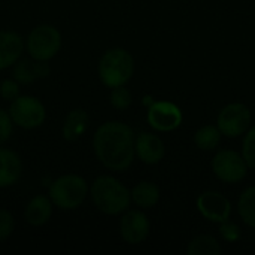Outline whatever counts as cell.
I'll list each match as a JSON object with an SVG mask.
<instances>
[{
	"mask_svg": "<svg viewBox=\"0 0 255 255\" xmlns=\"http://www.w3.org/2000/svg\"><path fill=\"white\" fill-rule=\"evenodd\" d=\"M51 75V67L46 61L34 60V58H19L13 64V78L22 84L28 85L37 79L48 78Z\"/></svg>",
	"mask_w": 255,
	"mask_h": 255,
	"instance_id": "cell-13",
	"label": "cell"
},
{
	"mask_svg": "<svg viewBox=\"0 0 255 255\" xmlns=\"http://www.w3.org/2000/svg\"><path fill=\"white\" fill-rule=\"evenodd\" d=\"M61 42V33L54 25L40 24L28 33L25 48L31 58L48 61L58 54Z\"/></svg>",
	"mask_w": 255,
	"mask_h": 255,
	"instance_id": "cell-5",
	"label": "cell"
},
{
	"mask_svg": "<svg viewBox=\"0 0 255 255\" xmlns=\"http://www.w3.org/2000/svg\"><path fill=\"white\" fill-rule=\"evenodd\" d=\"M238 211L244 223L255 229V187L247 188L238 202Z\"/></svg>",
	"mask_w": 255,
	"mask_h": 255,
	"instance_id": "cell-21",
	"label": "cell"
},
{
	"mask_svg": "<svg viewBox=\"0 0 255 255\" xmlns=\"http://www.w3.org/2000/svg\"><path fill=\"white\" fill-rule=\"evenodd\" d=\"M217 126L223 136H242L251 126V111L244 103H229L220 111Z\"/></svg>",
	"mask_w": 255,
	"mask_h": 255,
	"instance_id": "cell-8",
	"label": "cell"
},
{
	"mask_svg": "<svg viewBox=\"0 0 255 255\" xmlns=\"http://www.w3.org/2000/svg\"><path fill=\"white\" fill-rule=\"evenodd\" d=\"M0 96L3 100L12 102L19 96V82L13 78H6L0 82Z\"/></svg>",
	"mask_w": 255,
	"mask_h": 255,
	"instance_id": "cell-25",
	"label": "cell"
},
{
	"mask_svg": "<svg viewBox=\"0 0 255 255\" xmlns=\"http://www.w3.org/2000/svg\"><path fill=\"white\" fill-rule=\"evenodd\" d=\"M136 136L130 126L121 121L103 123L94 133L93 149L97 160L109 170H127L136 155Z\"/></svg>",
	"mask_w": 255,
	"mask_h": 255,
	"instance_id": "cell-1",
	"label": "cell"
},
{
	"mask_svg": "<svg viewBox=\"0 0 255 255\" xmlns=\"http://www.w3.org/2000/svg\"><path fill=\"white\" fill-rule=\"evenodd\" d=\"M15 229V220L10 211L0 208V242H4L10 238Z\"/></svg>",
	"mask_w": 255,
	"mask_h": 255,
	"instance_id": "cell-24",
	"label": "cell"
},
{
	"mask_svg": "<svg viewBox=\"0 0 255 255\" xmlns=\"http://www.w3.org/2000/svg\"><path fill=\"white\" fill-rule=\"evenodd\" d=\"M13 121L9 115V112H6L4 109L0 108V146L3 143H6L13 131Z\"/></svg>",
	"mask_w": 255,
	"mask_h": 255,
	"instance_id": "cell-26",
	"label": "cell"
},
{
	"mask_svg": "<svg viewBox=\"0 0 255 255\" xmlns=\"http://www.w3.org/2000/svg\"><path fill=\"white\" fill-rule=\"evenodd\" d=\"M52 206H54V203L49 199V196H45V194L34 196L27 203L25 211H24V218H25L27 224H30L33 227L45 226L52 217Z\"/></svg>",
	"mask_w": 255,
	"mask_h": 255,
	"instance_id": "cell-16",
	"label": "cell"
},
{
	"mask_svg": "<svg viewBox=\"0 0 255 255\" xmlns=\"http://www.w3.org/2000/svg\"><path fill=\"white\" fill-rule=\"evenodd\" d=\"M22 176L21 157L9 149L0 148V190L15 185Z\"/></svg>",
	"mask_w": 255,
	"mask_h": 255,
	"instance_id": "cell-14",
	"label": "cell"
},
{
	"mask_svg": "<svg viewBox=\"0 0 255 255\" xmlns=\"http://www.w3.org/2000/svg\"><path fill=\"white\" fill-rule=\"evenodd\" d=\"M24 51V40L22 37L9 30L0 31V70H4L13 66Z\"/></svg>",
	"mask_w": 255,
	"mask_h": 255,
	"instance_id": "cell-15",
	"label": "cell"
},
{
	"mask_svg": "<svg viewBox=\"0 0 255 255\" xmlns=\"http://www.w3.org/2000/svg\"><path fill=\"white\" fill-rule=\"evenodd\" d=\"M134 151H136V157L142 163L149 166L160 163L166 152L163 140L157 134L148 131H142L136 136Z\"/></svg>",
	"mask_w": 255,
	"mask_h": 255,
	"instance_id": "cell-12",
	"label": "cell"
},
{
	"mask_svg": "<svg viewBox=\"0 0 255 255\" xmlns=\"http://www.w3.org/2000/svg\"><path fill=\"white\" fill-rule=\"evenodd\" d=\"M130 194H131V202L142 209L154 208L160 200V188L154 182H148V181H142L136 184L130 191Z\"/></svg>",
	"mask_w": 255,
	"mask_h": 255,
	"instance_id": "cell-18",
	"label": "cell"
},
{
	"mask_svg": "<svg viewBox=\"0 0 255 255\" xmlns=\"http://www.w3.org/2000/svg\"><path fill=\"white\" fill-rule=\"evenodd\" d=\"M88 114L81 109V108H76V109H72L66 118H64V123H63V137L64 140L67 142H75L78 140L88 128Z\"/></svg>",
	"mask_w": 255,
	"mask_h": 255,
	"instance_id": "cell-17",
	"label": "cell"
},
{
	"mask_svg": "<svg viewBox=\"0 0 255 255\" xmlns=\"http://www.w3.org/2000/svg\"><path fill=\"white\" fill-rule=\"evenodd\" d=\"M9 115L15 126L33 130L40 127L46 120V108L45 105L34 96H18L10 102Z\"/></svg>",
	"mask_w": 255,
	"mask_h": 255,
	"instance_id": "cell-6",
	"label": "cell"
},
{
	"mask_svg": "<svg viewBox=\"0 0 255 255\" xmlns=\"http://www.w3.org/2000/svg\"><path fill=\"white\" fill-rule=\"evenodd\" d=\"M149 220L142 211H126L120 221V235L124 242L130 245H139L149 236Z\"/></svg>",
	"mask_w": 255,
	"mask_h": 255,
	"instance_id": "cell-10",
	"label": "cell"
},
{
	"mask_svg": "<svg viewBox=\"0 0 255 255\" xmlns=\"http://www.w3.org/2000/svg\"><path fill=\"white\" fill-rule=\"evenodd\" d=\"M220 253L221 245L211 235H199L187 247L188 255H218Z\"/></svg>",
	"mask_w": 255,
	"mask_h": 255,
	"instance_id": "cell-19",
	"label": "cell"
},
{
	"mask_svg": "<svg viewBox=\"0 0 255 255\" xmlns=\"http://www.w3.org/2000/svg\"><path fill=\"white\" fill-rule=\"evenodd\" d=\"M248 164L244 160L242 154H238L232 149H221L215 154L212 160V170L214 175L227 184L241 182L248 172Z\"/></svg>",
	"mask_w": 255,
	"mask_h": 255,
	"instance_id": "cell-7",
	"label": "cell"
},
{
	"mask_svg": "<svg viewBox=\"0 0 255 255\" xmlns=\"http://www.w3.org/2000/svg\"><path fill=\"white\" fill-rule=\"evenodd\" d=\"M197 209L206 220L220 224L230 218L232 203L221 193L205 191L197 197Z\"/></svg>",
	"mask_w": 255,
	"mask_h": 255,
	"instance_id": "cell-11",
	"label": "cell"
},
{
	"mask_svg": "<svg viewBox=\"0 0 255 255\" xmlns=\"http://www.w3.org/2000/svg\"><path fill=\"white\" fill-rule=\"evenodd\" d=\"M109 100H111V105L115 109L124 111V109H127L131 105L133 97H131V93L126 88V85H120V87L112 88L111 96H109Z\"/></svg>",
	"mask_w": 255,
	"mask_h": 255,
	"instance_id": "cell-22",
	"label": "cell"
},
{
	"mask_svg": "<svg viewBox=\"0 0 255 255\" xmlns=\"http://www.w3.org/2000/svg\"><path fill=\"white\" fill-rule=\"evenodd\" d=\"M97 72L105 87L126 85L134 73V58L124 48L108 49L99 60Z\"/></svg>",
	"mask_w": 255,
	"mask_h": 255,
	"instance_id": "cell-3",
	"label": "cell"
},
{
	"mask_svg": "<svg viewBox=\"0 0 255 255\" xmlns=\"http://www.w3.org/2000/svg\"><path fill=\"white\" fill-rule=\"evenodd\" d=\"M242 155L248 167L255 170V126L251 127L242 143Z\"/></svg>",
	"mask_w": 255,
	"mask_h": 255,
	"instance_id": "cell-23",
	"label": "cell"
},
{
	"mask_svg": "<svg viewBox=\"0 0 255 255\" xmlns=\"http://www.w3.org/2000/svg\"><path fill=\"white\" fill-rule=\"evenodd\" d=\"M90 196L94 206L105 215L124 214L131 203L128 188L117 178L102 175L94 179L90 187Z\"/></svg>",
	"mask_w": 255,
	"mask_h": 255,
	"instance_id": "cell-2",
	"label": "cell"
},
{
	"mask_svg": "<svg viewBox=\"0 0 255 255\" xmlns=\"http://www.w3.org/2000/svg\"><path fill=\"white\" fill-rule=\"evenodd\" d=\"M148 123L157 131H172L181 126L182 112L172 102H154L148 109Z\"/></svg>",
	"mask_w": 255,
	"mask_h": 255,
	"instance_id": "cell-9",
	"label": "cell"
},
{
	"mask_svg": "<svg viewBox=\"0 0 255 255\" xmlns=\"http://www.w3.org/2000/svg\"><path fill=\"white\" fill-rule=\"evenodd\" d=\"M220 233L223 239L227 242H236L241 239V229L229 220L224 223H220Z\"/></svg>",
	"mask_w": 255,
	"mask_h": 255,
	"instance_id": "cell-27",
	"label": "cell"
},
{
	"mask_svg": "<svg viewBox=\"0 0 255 255\" xmlns=\"http://www.w3.org/2000/svg\"><path fill=\"white\" fill-rule=\"evenodd\" d=\"M90 193L87 181L79 175H63L49 185V199L54 206L61 211H73L79 208Z\"/></svg>",
	"mask_w": 255,
	"mask_h": 255,
	"instance_id": "cell-4",
	"label": "cell"
},
{
	"mask_svg": "<svg viewBox=\"0 0 255 255\" xmlns=\"http://www.w3.org/2000/svg\"><path fill=\"white\" fill-rule=\"evenodd\" d=\"M221 131L218 126H203L194 134V143L202 151H214L221 142Z\"/></svg>",
	"mask_w": 255,
	"mask_h": 255,
	"instance_id": "cell-20",
	"label": "cell"
}]
</instances>
